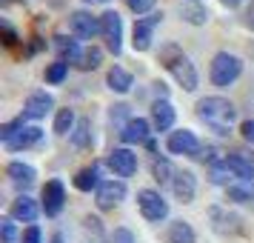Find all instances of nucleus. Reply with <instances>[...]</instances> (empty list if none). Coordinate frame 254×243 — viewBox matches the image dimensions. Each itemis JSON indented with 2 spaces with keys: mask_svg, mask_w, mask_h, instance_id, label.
I'll return each mask as SVG.
<instances>
[{
  "mask_svg": "<svg viewBox=\"0 0 254 243\" xmlns=\"http://www.w3.org/2000/svg\"><path fill=\"white\" fill-rule=\"evenodd\" d=\"M197 117L206 123L208 129H214L217 135H229L231 126H234V120H237V109L231 100L226 97H203L200 103H197Z\"/></svg>",
  "mask_w": 254,
  "mask_h": 243,
  "instance_id": "nucleus-1",
  "label": "nucleus"
},
{
  "mask_svg": "<svg viewBox=\"0 0 254 243\" xmlns=\"http://www.w3.org/2000/svg\"><path fill=\"white\" fill-rule=\"evenodd\" d=\"M160 63L166 66V69L174 75V81L183 86L186 92H194L197 89V69H194V63L183 55V49H177L174 43H169V46H163L160 49Z\"/></svg>",
  "mask_w": 254,
  "mask_h": 243,
  "instance_id": "nucleus-2",
  "label": "nucleus"
},
{
  "mask_svg": "<svg viewBox=\"0 0 254 243\" xmlns=\"http://www.w3.org/2000/svg\"><path fill=\"white\" fill-rule=\"evenodd\" d=\"M243 75V60L237 55H229V52H217L214 58H211V69H208V78L214 86L220 89H226L231 83L237 81Z\"/></svg>",
  "mask_w": 254,
  "mask_h": 243,
  "instance_id": "nucleus-3",
  "label": "nucleus"
},
{
  "mask_svg": "<svg viewBox=\"0 0 254 243\" xmlns=\"http://www.w3.org/2000/svg\"><path fill=\"white\" fill-rule=\"evenodd\" d=\"M163 23V12H154L149 17H137L134 20V32H131V46L134 52H149L151 49V40H154V29Z\"/></svg>",
  "mask_w": 254,
  "mask_h": 243,
  "instance_id": "nucleus-4",
  "label": "nucleus"
},
{
  "mask_svg": "<svg viewBox=\"0 0 254 243\" xmlns=\"http://www.w3.org/2000/svg\"><path fill=\"white\" fill-rule=\"evenodd\" d=\"M137 206L143 212V218L151 220V223H157L169 215V203L163 200L160 192H154V189H140L137 192Z\"/></svg>",
  "mask_w": 254,
  "mask_h": 243,
  "instance_id": "nucleus-5",
  "label": "nucleus"
},
{
  "mask_svg": "<svg viewBox=\"0 0 254 243\" xmlns=\"http://www.w3.org/2000/svg\"><path fill=\"white\" fill-rule=\"evenodd\" d=\"M208 218H211V229L217 232V235L229 238V235H240L243 232V218L223 206H211L208 209Z\"/></svg>",
  "mask_w": 254,
  "mask_h": 243,
  "instance_id": "nucleus-6",
  "label": "nucleus"
},
{
  "mask_svg": "<svg viewBox=\"0 0 254 243\" xmlns=\"http://www.w3.org/2000/svg\"><path fill=\"white\" fill-rule=\"evenodd\" d=\"M69 29H71V35L80 37V40H92L94 35H103L100 17H94L92 12H71L69 14Z\"/></svg>",
  "mask_w": 254,
  "mask_h": 243,
  "instance_id": "nucleus-7",
  "label": "nucleus"
},
{
  "mask_svg": "<svg viewBox=\"0 0 254 243\" xmlns=\"http://www.w3.org/2000/svg\"><path fill=\"white\" fill-rule=\"evenodd\" d=\"M166 146H169V152L172 155H186V158H197L200 155V140H197V135L191 132V129H180V132H172L169 135V140H166Z\"/></svg>",
  "mask_w": 254,
  "mask_h": 243,
  "instance_id": "nucleus-8",
  "label": "nucleus"
},
{
  "mask_svg": "<svg viewBox=\"0 0 254 243\" xmlns=\"http://www.w3.org/2000/svg\"><path fill=\"white\" fill-rule=\"evenodd\" d=\"M100 26H103V37H106V49L112 55H120L123 49V23L117 12H103L100 14Z\"/></svg>",
  "mask_w": 254,
  "mask_h": 243,
  "instance_id": "nucleus-9",
  "label": "nucleus"
},
{
  "mask_svg": "<svg viewBox=\"0 0 254 243\" xmlns=\"http://www.w3.org/2000/svg\"><path fill=\"white\" fill-rule=\"evenodd\" d=\"M97 206L109 212V209H115L123 197H126V183L123 180H103V183L97 186Z\"/></svg>",
  "mask_w": 254,
  "mask_h": 243,
  "instance_id": "nucleus-10",
  "label": "nucleus"
},
{
  "mask_svg": "<svg viewBox=\"0 0 254 243\" xmlns=\"http://www.w3.org/2000/svg\"><path fill=\"white\" fill-rule=\"evenodd\" d=\"M109 169L120 177H131V174L137 172V155L128 149H112L109 152Z\"/></svg>",
  "mask_w": 254,
  "mask_h": 243,
  "instance_id": "nucleus-11",
  "label": "nucleus"
},
{
  "mask_svg": "<svg viewBox=\"0 0 254 243\" xmlns=\"http://www.w3.org/2000/svg\"><path fill=\"white\" fill-rule=\"evenodd\" d=\"M63 206H66V189H63V183L60 180H49L43 186V212L49 218H55V215L63 212Z\"/></svg>",
  "mask_w": 254,
  "mask_h": 243,
  "instance_id": "nucleus-12",
  "label": "nucleus"
},
{
  "mask_svg": "<svg viewBox=\"0 0 254 243\" xmlns=\"http://www.w3.org/2000/svg\"><path fill=\"white\" fill-rule=\"evenodd\" d=\"M52 106H55V97L49 92H32L26 97L23 117H29V120H43V117L52 112Z\"/></svg>",
  "mask_w": 254,
  "mask_h": 243,
  "instance_id": "nucleus-13",
  "label": "nucleus"
},
{
  "mask_svg": "<svg viewBox=\"0 0 254 243\" xmlns=\"http://www.w3.org/2000/svg\"><path fill=\"white\" fill-rule=\"evenodd\" d=\"M172 192H174V197H177L180 203H191V200H194V195H197V177H194V172H189V169H183V172H174Z\"/></svg>",
  "mask_w": 254,
  "mask_h": 243,
  "instance_id": "nucleus-14",
  "label": "nucleus"
},
{
  "mask_svg": "<svg viewBox=\"0 0 254 243\" xmlns=\"http://www.w3.org/2000/svg\"><path fill=\"white\" fill-rule=\"evenodd\" d=\"M226 163H229V169L234 177H240V180H254V155L249 152H229L226 155Z\"/></svg>",
  "mask_w": 254,
  "mask_h": 243,
  "instance_id": "nucleus-15",
  "label": "nucleus"
},
{
  "mask_svg": "<svg viewBox=\"0 0 254 243\" xmlns=\"http://www.w3.org/2000/svg\"><path fill=\"white\" fill-rule=\"evenodd\" d=\"M151 120H154V129L157 132H169L174 126V106L160 97V100H154L151 103Z\"/></svg>",
  "mask_w": 254,
  "mask_h": 243,
  "instance_id": "nucleus-16",
  "label": "nucleus"
},
{
  "mask_svg": "<svg viewBox=\"0 0 254 243\" xmlns=\"http://www.w3.org/2000/svg\"><path fill=\"white\" fill-rule=\"evenodd\" d=\"M123 143H149V120L143 117H128L123 132H120Z\"/></svg>",
  "mask_w": 254,
  "mask_h": 243,
  "instance_id": "nucleus-17",
  "label": "nucleus"
},
{
  "mask_svg": "<svg viewBox=\"0 0 254 243\" xmlns=\"http://www.w3.org/2000/svg\"><path fill=\"white\" fill-rule=\"evenodd\" d=\"M37 215H40V206H37V200H32L29 195H20L12 203V218L14 220H23V223H32V226H35Z\"/></svg>",
  "mask_w": 254,
  "mask_h": 243,
  "instance_id": "nucleus-18",
  "label": "nucleus"
},
{
  "mask_svg": "<svg viewBox=\"0 0 254 243\" xmlns=\"http://www.w3.org/2000/svg\"><path fill=\"white\" fill-rule=\"evenodd\" d=\"M106 86L117 94H126L131 86H134V78H131V72H126L123 66H112L109 75H106Z\"/></svg>",
  "mask_w": 254,
  "mask_h": 243,
  "instance_id": "nucleus-19",
  "label": "nucleus"
},
{
  "mask_svg": "<svg viewBox=\"0 0 254 243\" xmlns=\"http://www.w3.org/2000/svg\"><path fill=\"white\" fill-rule=\"evenodd\" d=\"M40 138H43V132H40L37 126H23L12 140H9V143H6V149H12V152L29 149V146H37V143H40Z\"/></svg>",
  "mask_w": 254,
  "mask_h": 243,
  "instance_id": "nucleus-20",
  "label": "nucleus"
},
{
  "mask_svg": "<svg viewBox=\"0 0 254 243\" xmlns=\"http://www.w3.org/2000/svg\"><path fill=\"white\" fill-rule=\"evenodd\" d=\"M197 235L189 220H172L166 229V243H194Z\"/></svg>",
  "mask_w": 254,
  "mask_h": 243,
  "instance_id": "nucleus-21",
  "label": "nucleus"
},
{
  "mask_svg": "<svg viewBox=\"0 0 254 243\" xmlns=\"http://www.w3.org/2000/svg\"><path fill=\"white\" fill-rule=\"evenodd\" d=\"M6 174L12 177V183H17V186H32L35 183V177H37V172L29 166V163H20V161H12L9 166H6Z\"/></svg>",
  "mask_w": 254,
  "mask_h": 243,
  "instance_id": "nucleus-22",
  "label": "nucleus"
},
{
  "mask_svg": "<svg viewBox=\"0 0 254 243\" xmlns=\"http://www.w3.org/2000/svg\"><path fill=\"white\" fill-rule=\"evenodd\" d=\"M55 49L60 52L58 60H66V63H80V58H83L80 46L74 40H69V37H55Z\"/></svg>",
  "mask_w": 254,
  "mask_h": 243,
  "instance_id": "nucleus-23",
  "label": "nucleus"
},
{
  "mask_svg": "<svg viewBox=\"0 0 254 243\" xmlns=\"http://www.w3.org/2000/svg\"><path fill=\"white\" fill-rule=\"evenodd\" d=\"M97 174H100V169L92 163V166H86V169H80V172L74 174V186H77L80 192H92V189L100 186V177H97Z\"/></svg>",
  "mask_w": 254,
  "mask_h": 243,
  "instance_id": "nucleus-24",
  "label": "nucleus"
},
{
  "mask_svg": "<svg viewBox=\"0 0 254 243\" xmlns=\"http://www.w3.org/2000/svg\"><path fill=\"white\" fill-rule=\"evenodd\" d=\"M71 143H74L77 149H86V146L92 143V123H89L86 117L77 120V126H74V132H71Z\"/></svg>",
  "mask_w": 254,
  "mask_h": 243,
  "instance_id": "nucleus-25",
  "label": "nucleus"
},
{
  "mask_svg": "<svg viewBox=\"0 0 254 243\" xmlns=\"http://www.w3.org/2000/svg\"><path fill=\"white\" fill-rule=\"evenodd\" d=\"M226 195H229V200H234V203H252L254 186L249 183V180H243V186H226Z\"/></svg>",
  "mask_w": 254,
  "mask_h": 243,
  "instance_id": "nucleus-26",
  "label": "nucleus"
},
{
  "mask_svg": "<svg viewBox=\"0 0 254 243\" xmlns=\"http://www.w3.org/2000/svg\"><path fill=\"white\" fill-rule=\"evenodd\" d=\"M229 174H231V169L226 163V158L208 166V177H211V183H217V186H229Z\"/></svg>",
  "mask_w": 254,
  "mask_h": 243,
  "instance_id": "nucleus-27",
  "label": "nucleus"
},
{
  "mask_svg": "<svg viewBox=\"0 0 254 243\" xmlns=\"http://www.w3.org/2000/svg\"><path fill=\"white\" fill-rule=\"evenodd\" d=\"M151 174H154L157 183H169V180H174V169H172V163L166 161V158H157V161L151 163Z\"/></svg>",
  "mask_w": 254,
  "mask_h": 243,
  "instance_id": "nucleus-28",
  "label": "nucleus"
},
{
  "mask_svg": "<svg viewBox=\"0 0 254 243\" xmlns=\"http://www.w3.org/2000/svg\"><path fill=\"white\" fill-rule=\"evenodd\" d=\"M55 132H58V135L74 132V112H71V109H60L58 112V117H55Z\"/></svg>",
  "mask_w": 254,
  "mask_h": 243,
  "instance_id": "nucleus-29",
  "label": "nucleus"
},
{
  "mask_svg": "<svg viewBox=\"0 0 254 243\" xmlns=\"http://www.w3.org/2000/svg\"><path fill=\"white\" fill-rule=\"evenodd\" d=\"M66 75H69V63H66V60H55V63L46 69V81L49 83H63Z\"/></svg>",
  "mask_w": 254,
  "mask_h": 243,
  "instance_id": "nucleus-30",
  "label": "nucleus"
},
{
  "mask_svg": "<svg viewBox=\"0 0 254 243\" xmlns=\"http://www.w3.org/2000/svg\"><path fill=\"white\" fill-rule=\"evenodd\" d=\"M100 60H103V52L92 46V49H86V52H83V58H80L77 66H80L83 72H89V69H97V66H100Z\"/></svg>",
  "mask_w": 254,
  "mask_h": 243,
  "instance_id": "nucleus-31",
  "label": "nucleus"
},
{
  "mask_svg": "<svg viewBox=\"0 0 254 243\" xmlns=\"http://www.w3.org/2000/svg\"><path fill=\"white\" fill-rule=\"evenodd\" d=\"M183 17L189 20V23H194V26H200V23H206L208 20V12H206V6H186L183 9Z\"/></svg>",
  "mask_w": 254,
  "mask_h": 243,
  "instance_id": "nucleus-32",
  "label": "nucleus"
},
{
  "mask_svg": "<svg viewBox=\"0 0 254 243\" xmlns=\"http://www.w3.org/2000/svg\"><path fill=\"white\" fill-rule=\"evenodd\" d=\"M23 120H26V117H14V120H9L6 126L0 129V140H3V143H9V140H12L14 135H17V132H20V129L26 126Z\"/></svg>",
  "mask_w": 254,
  "mask_h": 243,
  "instance_id": "nucleus-33",
  "label": "nucleus"
},
{
  "mask_svg": "<svg viewBox=\"0 0 254 243\" xmlns=\"http://www.w3.org/2000/svg\"><path fill=\"white\" fill-rule=\"evenodd\" d=\"M0 232H3V243H14V241H17V229H14V220L12 218L0 220Z\"/></svg>",
  "mask_w": 254,
  "mask_h": 243,
  "instance_id": "nucleus-34",
  "label": "nucleus"
},
{
  "mask_svg": "<svg viewBox=\"0 0 254 243\" xmlns=\"http://www.w3.org/2000/svg\"><path fill=\"white\" fill-rule=\"evenodd\" d=\"M154 3H157V0H128V9L134 14H146V12L154 9Z\"/></svg>",
  "mask_w": 254,
  "mask_h": 243,
  "instance_id": "nucleus-35",
  "label": "nucleus"
},
{
  "mask_svg": "<svg viewBox=\"0 0 254 243\" xmlns=\"http://www.w3.org/2000/svg\"><path fill=\"white\" fill-rule=\"evenodd\" d=\"M40 226H29V229L23 232V238H20V243H40Z\"/></svg>",
  "mask_w": 254,
  "mask_h": 243,
  "instance_id": "nucleus-36",
  "label": "nucleus"
},
{
  "mask_svg": "<svg viewBox=\"0 0 254 243\" xmlns=\"http://www.w3.org/2000/svg\"><path fill=\"white\" fill-rule=\"evenodd\" d=\"M112 243H134V235L120 226V229H115V235H112Z\"/></svg>",
  "mask_w": 254,
  "mask_h": 243,
  "instance_id": "nucleus-37",
  "label": "nucleus"
},
{
  "mask_svg": "<svg viewBox=\"0 0 254 243\" xmlns=\"http://www.w3.org/2000/svg\"><path fill=\"white\" fill-rule=\"evenodd\" d=\"M240 135L246 143H254V120H243L240 123Z\"/></svg>",
  "mask_w": 254,
  "mask_h": 243,
  "instance_id": "nucleus-38",
  "label": "nucleus"
},
{
  "mask_svg": "<svg viewBox=\"0 0 254 243\" xmlns=\"http://www.w3.org/2000/svg\"><path fill=\"white\" fill-rule=\"evenodd\" d=\"M126 115H128V106H126V103H117V106H112V112H109V117H112V123H117V120H123Z\"/></svg>",
  "mask_w": 254,
  "mask_h": 243,
  "instance_id": "nucleus-39",
  "label": "nucleus"
},
{
  "mask_svg": "<svg viewBox=\"0 0 254 243\" xmlns=\"http://www.w3.org/2000/svg\"><path fill=\"white\" fill-rule=\"evenodd\" d=\"M0 32H3V43H6V46H14V43H17V35H14V29L9 23L0 26Z\"/></svg>",
  "mask_w": 254,
  "mask_h": 243,
  "instance_id": "nucleus-40",
  "label": "nucleus"
},
{
  "mask_svg": "<svg viewBox=\"0 0 254 243\" xmlns=\"http://www.w3.org/2000/svg\"><path fill=\"white\" fill-rule=\"evenodd\" d=\"M197 158H200V161H208V166H211V163H217V149H214V146H206V149H200Z\"/></svg>",
  "mask_w": 254,
  "mask_h": 243,
  "instance_id": "nucleus-41",
  "label": "nucleus"
},
{
  "mask_svg": "<svg viewBox=\"0 0 254 243\" xmlns=\"http://www.w3.org/2000/svg\"><path fill=\"white\" fill-rule=\"evenodd\" d=\"M83 223H86V229H89V232H97V235L103 232V229H100V220L92 218V215H86V220H83Z\"/></svg>",
  "mask_w": 254,
  "mask_h": 243,
  "instance_id": "nucleus-42",
  "label": "nucleus"
},
{
  "mask_svg": "<svg viewBox=\"0 0 254 243\" xmlns=\"http://www.w3.org/2000/svg\"><path fill=\"white\" fill-rule=\"evenodd\" d=\"M220 3H223V6H237L240 0H220Z\"/></svg>",
  "mask_w": 254,
  "mask_h": 243,
  "instance_id": "nucleus-43",
  "label": "nucleus"
},
{
  "mask_svg": "<svg viewBox=\"0 0 254 243\" xmlns=\"http://www.w3.org/2000/svg\"><path fill=\"white\" fill-rule=\"evenodd\" d=\"M52 243H63V235H55V238H52Z\"/></svg>",
  "mask_w": 254,
  "mask_h": 243,
  "instance_id": "nucleus-44",
  "label": "nucleus"
},
{
  "mask_svg": "<svg viewBox=\"0 0 254 243\" xmlns=\"http://www.w3.org/2000/svg\"><path fill=\"white\" fill-rule=\"evenodd\" d=\"M86 3H109V0H86Z\"/></svg>",
  "mask_w": 254,
  "mask_h": 243,
  "instance_id": "nucleus-45",
  "label": "nucleus"
}]
</instances>
